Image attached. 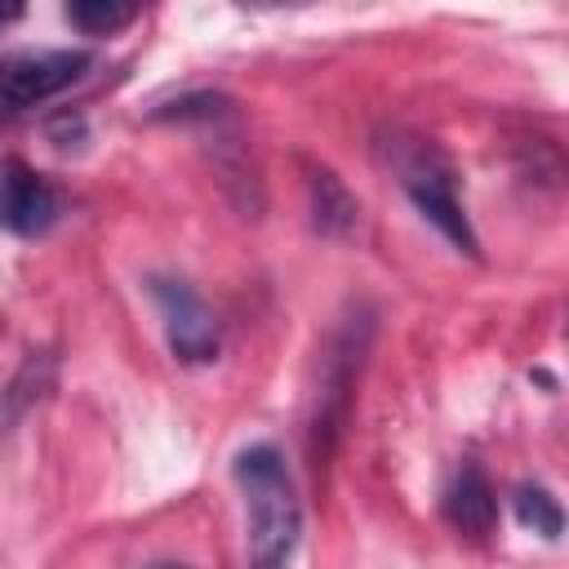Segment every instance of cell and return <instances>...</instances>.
I'll return each instance as SVG.
<instances>
[{
  "instance_id": "cell-1",
  "label": "cell",
  "mask_w": 569,
  "mask_h": 569,
  "mask_svg": "<svg viewBox=\"0 0 569 569\" xmlns=\"http://www.w3.org/2000/svg\"><path fill=\"white\" fill-rule=\"evenodd\" d=\"M231 476L244 498L249 569H289L302 542V502L284 453L271 440H253L231 458Z\"/></svg>"
},
{
  "instance_id": "cell-2",
  "label": "cell",
  "mask_w": 569,
  "mask_h": 569,
  "mask_svg": "<svg viewBox=\"0 0 569 569\" xmlns=\"http://www.w3.org/2000/svg\"><path fill=\"white\" fill-rule=\"evenodd\" d=\"M378 156L396 173V182L413 200V209L458 253L480 258V236H476V227H471V218H467V209L458 200V169L449 164V156L431 138H422L413 129H400V124H391V129L378 133Z\"/></svg>"
},
{
  "instance_id": "cell-3",
  "label": "cell",
  "mask_w": 569,
  "mask_h": 569,
  "mask_svg": "<svg viewBox=\"0 0 569 569\" xmlns=\"http://www.w3.org/2000/svg\"><path fill=\"white\" fill-rule=\"evenodd\" d=\"M369 342H373V311L365 302H351L338 316V325H333V333L325 342V356H320V382H316L311 418H307L311 462H329V453H333V445H338V436L347 427V409H351Z\"/></svg>"
},
{
  "instance_id": "cell-4",
  "label": "cell",
  "mask_w": 569,
  "mask_h": 569,
  "mask_svg": "<svg viewBox=\"0 0 569 569\" xmlns=\"http://www.w3.org/2000/svg\"><path fill=\"white\" fill-rule=\"evenodd\" d=\"M147 293L160 311L164 325V342L182 365H209L222 351V325L213 316V307L196 293V284L178 280V276H151Z\"/></svg>"
},
{
  "instance_id": "cell-5",
  "label": "cell",
  "mask_w": 569,
  "mask_h": 569,
  "mask_svg": "<svg viewBox=\"0 0 569 569\" xmlns=\"http://www.w3.org/2000/svg\"><path fill=\"white\" fill-rule=\"evenodd\" d=\"M93 67L89 49H18L0 58V102L9 111H31L67 93Z\"/></svg>"
},
{
  "instance_id": "cell-6",
  "label": "cell",
  "mask_w": 569,
  "mask_h": 569,
  "mask_svg": "<svg viewBox=\"0 0 569 569\" xmlns=\"http://www.w3.org/2000/svg\"><path fill=\"white\" fill-rule=\"evenodd\" d=\"M62 218V191L27 160L0 164V227L13 236H44Z\"/></svg>"
},
{
  "instance_id": "cell-7",
  "label": "cell",
  "mask_w": 569,
  "mask_h": 569,
  "mask_svg": "<svg viewBox=\"0 0 569 569\" xmlns=\"http://www.w3.org/2000/svg\"><path fill=\"white\" fill-rule=\"evenodd\" d=\"M53 387H58V356L49 347L27 351L22 365L9 373V382L0 387V445H9V436L27 422L36 405L49 400Z\"/></svg>"
},
{
  "instance_id": "cell-8",
  "label": "cell",
  "mask_w": 569,
  "mask_h": 569,
  "mask_svg": "<svg viewBox=\"0 0 569 569\" xmlns=\"http://www.w3.org/2000/svg\"><path fill=\"white\" fill-rule=\"evenodd\" d=\"M440 507H445V520L467 533V538H485L493 533V520H498V493L489 485V476L476 467V462H458L445 493H440Z\"/></svg>"
},
{
  "instance_id": "cell-9",
  "label": "cell",
  "mask_w": 569,
  "mask_h": 569,
  "mask_svg": "<svg viewBox=\"0 0 569 569\" xmlns=\"http://www.w3.org/2000/svg\"><path fill=\"white\" fill-rule=\"evenodd\" d=\"M302 187H307V213H311V227L320 236H351L356 222H360V200L347 191V182L320 164V160H302Z\"/></svg>"
},
{
  "instance_id": "cell-10",
  "label": "cell",
  "mask_w": 569,
  "mask_h": 569,
  "mask_svg": "<svg viewBox=\"0 0 569 569\" xmlns=\"http://www.w3.org/2000/svg\"><path fill=\"white\" fill-rule=\"evenodd\" d=\"M511 511H516V520H520L525 529L542 533L547 542H556V538H560V529H565L560 498H556L547 485H520V489L511 493Z\"/></svg>"
},
{
  "instance_id": "cell-11",
  "label": "cell",
  "mask_w": 569,
  "mask_h": 569,
  "mask_svg": "<svg viewBox=\"0 0 569 569\" xmlns=\"http://www.w3.org/2000/svg\"><path fill=\"white\" fill-rule=\"evenodd\" d=\"M133 18H138V9L120 4V0H71L67 4V22L80 27L84 36H116Z\"/></svg>"
},
{
  "instance_id": "cell-12",
  "label": "cell",
  "mask_w": 569,
  "mask_h": 569,
  "mask_svg": "<svg viewBox=\"0 0 569 569\" xmlns=\"http://www.w3.org/2000/svg\"><path fill=\"white\" fill-rule=\"evenodd\" d=\"M18 13H22V9H0V27H4V22H13Z\"/></svg>"
},
{
  "instance_id": "cell-13",
  "label": "cell",
  "mask_w": 569,
  "mask_h": 569,
  "mask_svg": "<svg viewBox=\"0 0 569 569\" xmlns=\"http://www.w3.org/2000/svg\"><path fill=\"white\" fill-rule=\"evenodd\" d=\"M151 569H164V565H151ZM178 569H182V565H178Z\"/></svg>"
}]
</instances>
